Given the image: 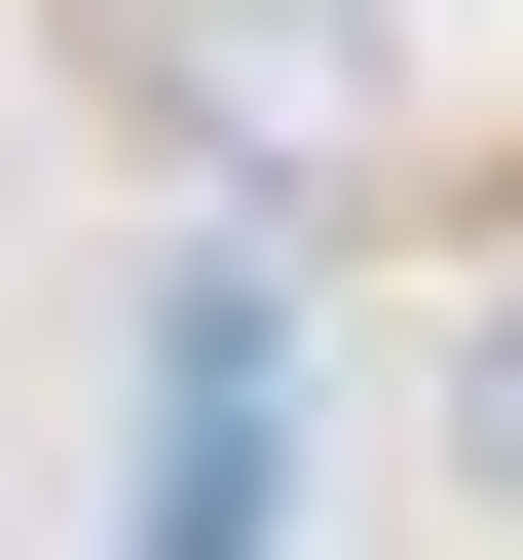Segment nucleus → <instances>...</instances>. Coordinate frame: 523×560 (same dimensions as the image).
<instances>
[{
  "label": "nucleus",
  "instance_id": "nucleus-2",
  "mask_svg": "<svg viewBox=\"0 0 523 560\" xmlns=\"http://www.w3.org/2000/svg\"><path fill=\"white\" fill-rule=\"evenodd\" d=\"M0 187H38V150H0Z\"/></svg>",
  "mask_w": 523,
  "mask_h": 560
},
{
  "label": "nucleus",
  "instance_id": "nucleus-1",
  "mask_svg": "<svg viewBox=\"0 0 523 560\" xmlns=\"http://www.w3.org/2000/svg\"><path fill=\"white\" fill-rule=\"evenodd\" d=\"M449 486L523 523V300H449Z\"/></svg>",
  "mask_w": 523,
  "mask_h": 560
}]
</instances>
